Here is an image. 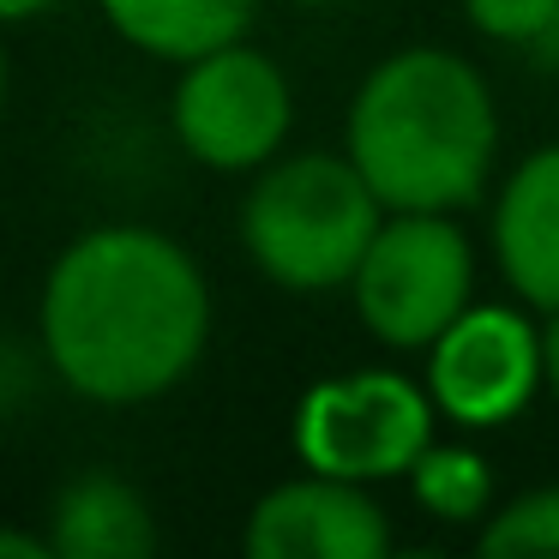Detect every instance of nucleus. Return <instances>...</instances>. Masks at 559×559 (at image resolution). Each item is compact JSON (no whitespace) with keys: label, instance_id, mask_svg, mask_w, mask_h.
I'll return each mask as SVG.
<instances>
[{"label":"nucleus","instance_id":"obj_13","mask_svg":"<svg viewBox=\"0 0 559 559\" xmlns=\"http://www.w3.org/2000/svg\"><path fill=\"white\" fill-rule=\"evenodd\" d=\"M475 547L487 559H518V554H559V481L530 487L518 499H499L493 518L475 530Z\"/></svg>","mask_w":559,"mask_h":559},{"label":"nucleus","instance_id":"obj_12","mask_svg":"<svg viewBox=\"0 0 559 559\" xmlns=\"http://www.w3.org/2000/svg\"><path fill=\"white\" fill-rule=\"evenodd\" d=\"M409 493L427 518L439 523H475L481 530L499 506V481H493V463L481 457L475 445H457V439H433L421 451V463L409 469Z\"/></svg>","mask_w":559,"mask_h":559},{"label":"nucleus","instance_id":"obj_6","mask_svg":"<svg viewBox=\"0 0 559 559\" xmlns=\"http://www.w3.org/2000/svg\"><path fill=\"white\" fill-rule=\"evenodd\" d=\"M175 145L211 175H259L283 157V139L295 127L289 73L253 43H229L181 67L169 97Z\"/></svg>","mask_w":559,"mask_h":559},{"label":"nucleus","instance_id":"obj_15","mask_svg":"<svg viewBox=\"0 0 559 559\" xmlns=\"http://www.w3.org/2000/svg\"><path fill=\"white\" fill-rule=\"evenodd\" d=\"M0 559H55V542H49V530L0 523Z\"/></svg>","mask_w":559,"mask_h":559},{"label":"nucleus","instance_id":"obj_8","mask_svg":"<svg viewBox=\"0 0 559 559\" xmlns=\"http://www.w3.org/2000/svg\"><path fill=\"white\" fill-rule=\"evenodd\" d=\"M247 559H385L391 518L367 481H343L325 469H301L253 499L241 523Z\"/></svg>","mask_w":559,"mask_h":559},{"label":"nucleus","instance_id":"obj_14","mask_svg":"<svg viewBox=\"0 0 559 559\" xmlns=\"http://www.w3.org/2000/svg\"><path fill=\"white\" fill-rule=\"evenodd\" d=\"M463 19L499 49H542L559 25V0H463Z\"/></svg>","mask_w":559,"mask_h":559},{"label":"nucleus","instance_id":"obj_11","mask_svg":"<svg viewBox=\"0 0 559 559\" xmlns=\"http://www.w3.org/2000/svg\"><path fill=\"white\" fill-rule=\"evenodd\" d=\"M97 7L127 49L169 67L241 43L259 13V0H97Z\"/></svg>","mask_w":559,"mask_h":559},{"label":"nucleus","instance_id":"obj_18","mask_svg":"<svg viewBox=\"0 0 559 559\" xmlns=\"http://www.w3.org/2000/svg\"><path fill=\"white\" fill-rule=\"evenodd\" d=\"M7 97H13V67H7V43H0V115H7Z\"/></svg>","mask_w":559,"mask_h":559},{"label":"nucleus","instance_id":"obj_2","mask_svg":"<svg viewBox=\"0 0 559 559\" xmlns=\"http://www.w3.org/2000/svg\"><path fill=\"white\" fill-rule=\"evenodd\" d=\"M343 151L385 211H469L499 157L493 85L451 49H397L355 85Z\"/></svg>","mask_w":559,"mask_h":559},{"label":"nucleus","instance_id":"obj_7","mask_svg":"<svg viewBox=\"0 0 559 559\" xmlns=\"http://www.w3.org/2000/svg\"><path fill=\"white\" fill-rule=\"evenodd\" d=\"M542 385V325L523 307L469 301L427 349V391L463 433H493L518 421Z\"/></svg>","mask_w":559,"mask_h":559},{"label":"nucleus","instance_id":"obj_5","mask_svg":"<svg viewBox=\"0 0 559 559\" xmlns=\"http://www.w3.org/2000/svg\"><path fill=\"white\" fill-rule=\"evenodd\" d=\"M457 211H391L355 271V319L385 349H433V337L475 301V247Z\"/></svg>","mask_w":559,"mask_h":559},{"label":"nucleus","instance_id":"obj_17","mask_svg":"<svg viewBox=\"0 0 559 559\" xmlns=\"http://www.w3.org/2000/svg\"><path fill=\"white\" fill-rule=\"evenodd\" d=\"M61 0H0V25H25V19H43L55 13Z\"/></svg>","mask_w":559,"mask_h":559},{"label":"nucleus","instance_id":"obj_1","mask_svg":"<svg viewBox=\"0 0 559 559\" xmlns=\"http://www.w3.org/2000/svg\"><path fill=\"white\" fill-rule=\"evenodd\" d=\"M55 379L85 403L133 409L169 397L211 343V277L175 235L97 223L55 253L37 295Z\"/></svg>","mask_w":559,"mask_h":559},{"label":"nucleus","instance_id":"obj_9","mask_svg":"<svg viewBox=\"0 0 559 559\" xmlns=\"http://www.w3.org/2000/svg\"><path fill=\"white\" fill-rule=\"evenodd\" d=\"M493 253L530 313H559V145H542L506 175L493 205Z\"/></svg>","mask_w":559,"mask_h":559},{"label":"nucleus","instance_id":"obj_10","mask_svg":"<svg viewBox=\"0 0 559 559\" xmlns=\"http://www.w3.org/2000/svg\"><path fill=\"white\" fill-rule=\"evenodd\" d=\"M43 530L55 542V559H145L163 547L151 499L109 469H85L55 487Z\"/></svg>","mask_w":559,"mask_h":559},{"label":"nucleus","instance_id":"obj_4","mask_svg":"<svg viewBox=\"0 0 559 559\" xmlns=\"http://www.w3.org/2000/svg\"><path fill=\"white\" fill-rule=\"evenodd\" d=\"M439 403L427 385L391 367H349L313 379L295 403V457L343 481H409L433 445Z\"/></svg>","mask_w":559,"mask_h":559},{"label":"nucleus","instance_id":"obj_3","mask_svg":"<svg viewBox=\"0 0 559 559\" xmlns=\"http://www.w3.org/2000/svg\"><path fill=\"white\" fill-rule=\"evenodd\" d=\"M385 217V199L349 151H295L253 175L241 199V247L277 289L331 295L355 283Z\"/></svg>","mask_w":559,"mask_h":559},{"label":"nucleus","instance_id":"obj_16","mask_svg":"<svg viewBox=\"0 0 559 559\" xmlns=\"http://www.w3.org/2000/svg\"><path fill=\"white\" fill-rule=\"evenodd\" d=\"M542 367H547V391L559 397V313H547L542 325Z\"/></svg>","mask_w":559,"mask_h":559},{"label":"nucleus","instance_id":"obj_19","mask_svg":"<svg viewBox=\"0 0 559 559\" xmlns=\"http://www.w3.org/2000/svg\"><path fill=\"white\" fill-rule=\"evenodd\" d=\"M295 7H343V0H295Z\"/></svg>","mask_w":559,"mask_h":559}]
</instances>
